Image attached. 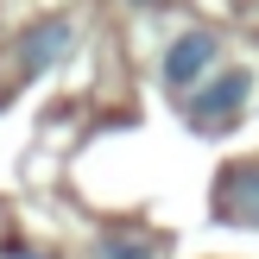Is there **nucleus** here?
<instances>
[{
  "mask_svg": "<svg viewBox=\"0 0 259 259\" xmlns=\"http://www.w3.org/2000/svg\"><path fill=\"white\" fill-rule=\"evenodd\" d=\"M215 70H222V38H215L209 25H190V32L164 51V89H171V95H190V89H196L202 76H215Z\"/></svg>",
  "mask_w": 259,
  "mask_h": 259,
  "instance_id": "nucleus-2",
  "label": "nucleus"
},
{
  "mask_svg": "<svg viewBox=\"0 0 259 259\" xmlns=\"http://www.w3.org/2000/svg\"><path fill=\"white\" fill-rule=\"evenodd\" d=\"M70 45V25L63 19H45L38 32H25V45H19V57H25V70H51V57Z\"/></svg>",
  "mask_w": 259,
  "mask_h": 259,
  "instance_id": "nucleus-4",
  "label": "nucleus"
},
{
  "mask_svg": "<svg viewBox=\"0 0 259 259\" xmlns=\"http://www.w3.org/2000/svg\"><path fill=\"white\" fill-rule=\"evenodd\" d=\"M247 101H253V70H247V63H234V70H228V63H222L215 76H202V82L184 95V114H190V126H196V133H222V126L234 120Z\"/></svg>",
  "mask_w": 259,
  "mask_h": 259,
  "instance_id": "nucleus-1",
  "label": "nucleus"
},
{
  "mask_svg": "<svg viewBox=\"0 0 259 259\" xmlns=\"http://www.w3.org/2000/svg\"><path fill=\"white\" fill-rule=\"evenodd\" d=\"M7 259H45V253H7Z\"/></svg>",
  "mask_w": 259,
  "mask_h": 259,
  "instance_id": "nucleus-6",
  "label": "nucleus"
},
{
  "mask_svg": "<svg viewBox=\"0 0 259 259\" xmlns=\"http://www.w3.org/2000/svg\"><path fill=\"white\" fill-rule=\"evenodd\" d=\"M215 215L240 228H259V164H228L215 184Z\"/></svg>",
  "mask_w": 259,
  "mask_h": 259,
  "instance_id": "nucleus-3",
  "label": "nucleus"
},
{
  "mask_svg": "<svg viewBox=\"0 0 259 259\" xmlns=\"http://www.w3.org/2000/svg\"><path fill=\"white\" fill-rule=\"evenodd\" d=\"M95 259H158V240L152 234H108L95 247Z\"/></svg>",
  "mask_w": 259,
  "mask_h": 259,
  "instance_id": "nucleus-5",
  "label": "nucleus"
}]
</instances>
